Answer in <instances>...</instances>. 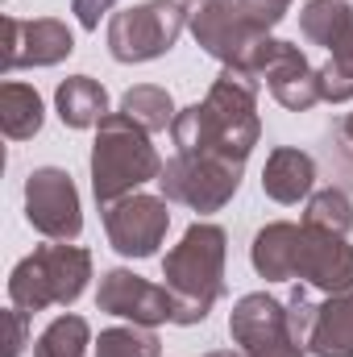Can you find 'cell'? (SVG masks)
<instances>
[{
  "instance_id": "obj_1",
  "label": "cell",
  "mask_w": 353,
  "mask_h": 357,
  "mask_svg": "<svg viewBox=\"0 0 353 357\" xmlns=\"http://www.w3.org/2000/svg\"><path fill=\"white\" fill-rule=\"evenodd\" d=\"M258 91H262V84L250 71L225 67L216 75V84L208 88V96L175 116V125H171L175 154H212V158H229V162L246 167V158L254 154V146L262 137Z\"/></svg>"
},
{
  "instance_id": "obj_2",
  "label": "cell",
  "mask_w": 353,
  "mask_h": 357,
  "mask_svg": "<svg viewBox=\"0 0 353 357\" xmlns=\"http://www.w3.org/2000/svg\"><path fill=\"white\" fill-rule=\"evenodd\" d=\"M225 258H229V237L220 225L195 220L183 241L163 258V287L175 295V324L191 328L204 324L212 303L225 295Z\"/></svg>"
},
{
  "instance_id": "obj_3",
  "label": "cell",
  "mask_w": 353,
  "mask_h": 357,
  "mask_svg": "<svg viewBox=\"0 0 353 357\" xmlns=\"http://www.w3.org/2000/svg\"><path fill=\"white\" fill-rule=\"evenodd\" d=\"M163 158L150 146V133L133 125L125 112H108L96 125L91 142V195L100 208L133 195L142 183H158Z\"/></svg>"
},
{
  "instance_id": "obj_4",
  "label": "cell",
  "mask_w": 353,
  "mask_h": 357,
  "mask_svg": "<svg viewBox=\"0 0 353 357\" xmlns=\"http://www.w3.org/2000/svg\"><path fill=\"white\" fill-rule=\"evenodd\" d=\"M91 278V254L84 245H42L29 258H21L8 274V303L25 316L46 307H71Z\"/></svg>"
},
{
  "instance_id": "obj_5",
  "label": "cell",
  "mask_w": 353,
  "mask_h": 357,
  "mask_svg": "<svg viewBox=\"0 0 353 357\" xmlns=\"http://www.w3.org/2000/svg\"><path fill=\"white\" fill-rule=\"evenodd\" d=\"M187 25H191V13H187L183 0H142V4H129L125 13H112V21H108V54L117 63L163 59Z\"/></svg>"
},
{
  "instance_id": "obj_6",
  "label": "cell",
  "mask_w": 353,
  "mask_h": 357,
  "mask_svg": "<svg viewBox=\"0 0 353 357\" xmlns=\"http://www.w3.org/2000/svg\"><path fill=\"white\" fill-rule=\"evenodd\" d=\"M241 162L229 158H212V154H175L171 162H163L158 191L167 204H187L191 212H220L237 187H241Z\"/></svg>"
},
{
  "instance_id": "obj_7",
  "label": "cell",
  "mask_w": 353,
  "mask_h": 357,
  "mask_svg": "<svg viewBox=\"0 0 353 357\" xmlns=\"http://www.w3.org/2000/svg\"><path fill=\"white\" fill-rule=\"evenodd\" d=\"M167 229H171V208L163 195L133 191L104 208V233L121 258H154L158 245L167 241Z\"/></svg>"
},
{
  "instance_id": "obj_8",
  "label": "cell",
  "mask_w": 353,
  "mask_h": 357,
  "mask_svg": "<svg viewBox=\"0 0 353 357\" xmlns=\"http://www.w3.org/2000/svg\"><path fill=\"white\" fill-rule=\"evenodd\" d=\"M25 220L50 241H75L84 229L75 178L59 167H38L25 178Z\"/></svg>"
},
{
  "instance_id": "obj_9",
  "label": "cell",
  "mask_w": 353,
  "mask_h": 357,
  "mask_svg": "<svg viewBox=\"0 0 353 357\" xmlns=\"http://www.w3.org/2000/svg\"><path fill=\"white\" fill-rule=\"evenodd\" d=\"M96 307L121 320H133L142 328H158V324H175V295L133 270H108L100 278L96 291Z\"/></svg>"
},
{
  "instance_id": "obj_10",
  "label": "cell",
  "mask_w": 353,
  "mask_h": 357,
  "mask_svg": "<svg viewBox=\"0 0 353 357\" xmlns=\"http://www.w3.org/2000/svg\"><path fill=\"white\" fill-rule=\"evenodd\" d=\"M191 33L195 42L220 63V67H241L250 59V50L262 42L266 33H258L246 13L237 8V0H208V4H195L191 13Z\"/></svg>"
},
{
  "instance_id": "obj_11",
  "label": "cell",
  "mask_w": 353,
  "mask_h": 357,
  "mask_svg": "<svg viewBox=\"0 0 353 357\" xmlns=\"http://www.w3.org/2000/svg\"><path fill=\"white\" fill-rule=\"evenodd\" d=\"M71 54H75V33L59 17H38V21L4 17V71L59 67Z\"/></svg>"
},
{
  "instance_id": "obj_12",
  "label": "cell",
  "mask_w": 353,
  "mask_h": 357,
  "mask_svg": "<svg viewBox=\"0 0 353 357\" xmlns=\"http://www.w3.org/2000/svg\"><path fill=\"white\" fill-rule=\"evenodd\" d=\"M295 278H303L308 287H316V291H324V295L353 291V245L345 237L303 229Z\"/></svg>"
},
{
  "instance_id": "obj_13",
  "label": "cell",
  "mask_w": 353,
  "mask_h": 357,
  "mask_svg": "<svg viewBox=\"0 0 353 357\" xmlns=\"http://www.w3.org/2000/svg\"><path fill=\"white\" fill-rule=\"evenodd\" d=\"M283 333H287V303H278L266 291H250V295L237 299V307L229 316V337H233L237 349L254 354L258 345L283 337Z\"/></svg>"
},
{
  "instance_id": "obj_14",
  "label": "cell",
  "mask_w": 353,
  "mask_h": 357,
  "mask_svg": "<svg viewBox=\"0 0 353 357\" xmlns=\"http://www.w3.org/2000/svg\"><path fill=\"white\" fill-rule=\"evenodd\" d=\"M316 187V158L299 146H278L270 150L262 167V191L274 204H299Z\"/></svg>"
},
{
  "instance_id": "obj_15",
  "label": "cell",
  "mask_w": 353,
  "mask_h": 357,
  "mask_svg": "<svg viewBox=\"0 0 353 357\" xmlns=\"http://www.w3.org/2000/svg\"><path fill=\"white\" fill-rule=\"evenodd\" d=\"M299 241H303V225L291 220H274L258 229L254 245H250V262L266 282H287L295 278V262H299Z\"/></svg>"
},
{
  "instance_id": "obj_16",
  "label": "cell",
  "mask_w": 353,
  "mask_h": 357,
  "mask_svg": "<svg viewBox=\"0 0 353 357\" xmlns=\"http://www.w3.org/2000/svg\"><path fill=\"white\" fill-rule=\"evenodd\" d=\"M308 349L316 357H353V291L329 295L316 307V328Z\"/></svg>"
},
{
  "instance_id": "obj_17",
  "label": "cell",
  "mask_w": 353,
  "mask_h": 357,
  "mask_svg": "<svg viewBox=\"0 0 353 357\" xmlns=\"http://www.w3.org/2000/svg\"><path fill=\"white\" fill-rule=\"evenodd\" d=\"M54 108L67 129H96L108 116V91L91 75H71L54 91Z\"/></svg>"
},
{
  "instance_id": "obj_18",
  "label": "cell",
  "mask_w": 353,
  "mask_h": 357,
  "mask_svg": "<svg viewBox=\"0 0 353 357\" xmlns=\"http://www.w3.org/2000/svg\"><path fill=\"white\" fill-rule=\"evenodd\" d=\"M46 121V108H42V96L29 88V84H4L0 88V129L8 142H25L42 129Z\"/></svg>"
},
{
  "instance_id": "obj_19",
  "label": "cell",
  "mask_w": 353,
  "mask_h": 357,
  "mask_svg": "<svg viewBox=\"0 0 353 357\" xmlns=\"http://www.w3.org/2000/svg\"><path fill=\"white\" fill-rule=\"evenodd\" d=\"M350 29H353V4L350 0H308L303 13H299V33L312 46L333 50Z\"/></svg>"
},
{
  "instance_id": "obj_20",
  "label": "cell",
  "mask_w": 353,
  "mask_h": 357,
  "mask_svg": "<svg viewBox=\"0 0 353 357\" xmlns=\"http://www.w3.org/2000/svg\"><path fill=\"white\" fill-rule=\"evenodd\" d=\"M121 112L133 121V125H142L146 133H163V129H171L175 125V100H171V91L158 88V84H137V88H129L121 96Z\"/></svg>"
},
{
  "instance_id": "obj_21",
  "label": "cell",
  "mask_w": 353,
  "mask_h": 357,
  "mask_svg": "<svg viewBox=\"0 0 353 357\" xmlns=\"http://www.w3.org/2000/svg\"><path fill=\"white\" fill-rule=\"evenodd\" d=\"M266 88H270V96H274L283 108L308 112V108L320 104V71L303 59V63H291V67L274 71V75L266 79Z\"/></svg>"
},
{
  "instance_id": "obj_22",
  "label": "cell",
  "mask_w": 353,
  "mask_h": 357,
  "mask_svg": "<svg viewBox=\"0 0 353 357\" xmlns=\"http://www.w3.org/2000/svg\"><path fill=\"white\" fill-rule=\"evenodd\" d=\"M303 229L333 233V237H350L353 233V199L341 187L312 191L308 195V208H303Z\"/></svg>"
},
{
  "instance_id": "obj_23",
  "label": "cell",
  "mask_w": 353,
  "mask_h": 357,
  "mask_svg": "<svg viewBox=\"0 0 353 357\" xmlns=\"http://www.w3.org/2000/svg\"><path fill=\"white\" fill-rule=\"evenodd\" d=\"M91 345V328L84 316H59L33 341V357H84Z\"/></svg>"
},
{
  "instance_id": "obj_24",
  "label": "cell",
  "mask_w": 353,
  "mask_h": 357,
  "mask_svg": "<svg viewBox=\"0 0 353 357\" xmlns=\"http://www.w3.org/2000/svg\"><path fill=\"white\" fill-rule=\"evenodd\" d=\"M96 357H163V341L142 324H121L100 333Z\"/></svg>"
},
{
  "instance_id": "obj_25",
  "label": "cell",
  "mask_w": 353,
  "mask_h": 357,
  "mask_svg": "<svg viewBox=\"0 0 353 357\" xmlns=\"http://www.w3.org/2000/svg\"><path fill=\"white\" fill-rule=\"evenodd\" d=\"M320 100L329 104L353 100V29L329 50V63L320 67Z\"/></svg>"
},
{
  "instance_id": "obj_26",
  "label": "cell",
  "mask_w": 353,
  "mask_h": 357,
  "mask_svg": "<svg viewBox=\"0 0 353 357\" xmlns=\"http://www.w3.org/2000/svg\"><path fill=\"white\" fill-rule=\"evenodd\" d=\"M312 328H316V307H312L308 291H303V287H295V291H291V299H287V337H291V341H299V345L308 349Z\"/></svg>"
},
{
  "instance_id": "obj_27",
  "label": "cell",
  "mask_w": 353,
  "mask_h": 357,
  "mask_svg": "<svg viewBox=\"0 0 353 357\" xmlns=\"http://www.w3.org/2000/svg\"><path fill=\"white\" fill-rule=\"evenodd\" d=\"M237 8L246 13V21H250L258 33H270V29L291 13V0H237Z\"/></svg>"
},
{
  "instance_id": "obj_28",
  "label": "cell",
  "mask_w": 353,
  "mask_h": 357,
  "mask_svg": "<svg viewBox=\"0 0 353 357\" xmlns=\"http://www.w3.org/2000/svg\"><path fill=\"white\" fill-rule=\"evenodd\" d=\"M112 4L117 0H71V13H75V21L84 29H100V17L112 13Z\"/></svg>"
},
{
  "instance_id": "obj_29",
  "label": "cell",
  "mask_w": 353,
  "mask_h": 357,
  "mask_svg": "<svg viewBox=\"0 0 353 357\" xmlns=\"http://www.w3.org/2000/svg\"><path fill=\"white\" fill-rule=\"evenodd\" d=\"M250 357H308V349L299 345V341H291L287 333L283 337H274V341H266V345H258Z\"/></svg>"
},
{
  "instance_id": "obj_30",
  "label": "cell",
  "mask_w": 353,
  "mask_h": 357,
  "mask_svg": "<svg viewBox=\"0 0 353 357\" xmlns=\"http://www.w3.org/2000/svg\"><path fill=\"white\" fill-rule=\"evenodd\" d=\"M25 320H29V316L13 307V349H8V357H17L21 354V345H25Z\"/></svg>"
},
{
  "instance_id": "obj_31",
  "label": "cell",
  "mask_w": 353,
  "mask_h": 357,
  "mask_svg": "<svg viewBox=\"0 0 353 357\" xmlns=\"http://www.w3.org/2000/svg\"><path fill=\"white\" fill-rule=\"evenodd\" d=\"M208 357H250L246 349H212Z\"/></svg>"
},
{
  "instance_id": "obj_32",
  "label": "cell",
  "mask_w": 353,
  "mask_h": 357,
  "mask_svg": "<svg viewBox=\"0 0 353 357\" xmlns=\"http://www.w3.org/2000/svg\"><path fill=\"white\" fill-rule=\"evenodd\" d=\"M341 133L350 137V146H353V112H350V116H345V121H341Z\"/></svg>"
},
{
  "instance_id": "obj_33",
  "label": "cell",
  "mask_w": 353,
  "mask_h": 357,
  "mask_svg": "<svg viewBox=\"0 0 353 357\" xmlns=\"http://www.w3.org/2000/svg\"><path fill=\"white\" fill-rule=\"evenodd\" d=\"M191 4H208V0H191Z\"/></svg>"
}]
</instances>
